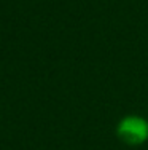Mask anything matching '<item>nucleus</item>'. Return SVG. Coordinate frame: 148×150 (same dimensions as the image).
Here are the masks:
<instances>
[{
    "label": "nucleus",
    "mask_w": 148,
    "mask_h": 150,
    "mask_svg": "<svg viewBox=\"0 0 148 150\" xmlns=\"http://www.w3.org/2000/svg\"><path fill=\"white\" fill-rule=\"evenodd\" d=\"M116 136L128 145H142L148 141V120L142 115H126L116 126Z\"/></svg>",
    "instance_id": "obj_1"
}]
</instances>
